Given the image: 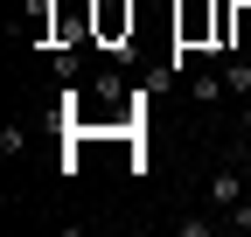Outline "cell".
<instances>
[{
	"instance_id": "obj_1",
	"label": "cell",
	"mask_w": 251,
	"mask_h": 237,
	"mask_svg": "<svg viewBox=\"0 0 251 237\" xmlns=\"http://www.w3.org/2000/svg\"><path fill=\"white\" fill-rule=\"evenodd\" d=\"M91 35L98 42H126L133 35V0H91Z\"/></svg>"
},
{
	"instance_id": "obj_2",
	"label": "cell",
	"mask_w": 251,
	"mask_h": 237,
	"mask_svg": "<svg viewBox=\"0 0 251 237\" xmlns=\"http://www.w3.org/2000/svg\"><path fill=\"white\" fill-rule=\"evenodd\" d=\"M216 70H224V91H230V98L244 105V98H251V56L237 49V56H224V63H216Z\"/></svg>"
},
{
	"instance_id": "obj_3",
	"label": "cell",
	"mask_w": 251,
	"mask_h": 237,
	"mask_svg": "<svg viewBox=\"0 0 251 237\" xmlns=\"http://www.w3.org/2000/svg\"><path fill=\"white\" fill-rule=\"evenodd\" d=\"M188 98H196V105H216V98H224V70H202L196 84H188Z\"/></svg>"
},
{
	"instance_id": "obj_4",
	"label": "cell",
	"mask_w": 251,
	"mask_h": 237,
	"mask_svg": "<svg viewBox=\"0 0 251 237\" xmlns=\"http://www.w3.org/2000/svg\"><path fill=\"white\" fill-rule=\"evenodd\" d=\"M49 14H56V0H28V35H49Z\"/></svg>"
},
{
	"instance_id": "obj_5",
	"label": "cell",
	"mask_w": 251,
	"mask_h": 237,
	"mask_svg": "<svg viewBox=\"0 0 251 237\" xmlns=\"http://www.w3.org/2000/svg\"><path fill=\"white\" fill-rule=\"evenodd\" d=\"M224 230V216H181V237H216Z\"/></svg>"
},
{
	"instance_id": "obj_6",
	"label": "cell",
	"mask_w": 251,
	"mask_h": 237,
	"mask_svg": "<svg viewBox=\"0 0 251 237\" xmlns=\"http://www.w3.org/2000/svg\"><path fill=\"white\" fill-rule=\"evenodd\" d=\"M224 230H251V195H244V202H230V210H224Z\"/></svg>"
},
{
	"instance_id": "obj_7",
	"label": "cell",
	"mask_w": 251,
	"mask_h": 237,
	"mask_svg": "<svg viewBox=\"0 0 251 237\" xmlns=\"http://www.w3.org/2000/svg\"><path fill=\"white\" fill-rule=\"evenodd\" d=\"M28 146V126H0V154H21Z\"/></svg>"
},
{
	"instance_id": "obj_8",
	"label": "cell",
	"mask_w": 251,
	"mask_h": 237,
	"mask_svg": "<svg viewBox=\"0 0 251 237\" xmlns=\"http://www.w3.org/2000/svg\"><path fill=\"white\" fill-rule=\"evenodd\" d=\"M237 126H244V140H251V98H244V105H237Z\"/></svg>"
}]
</instances>
